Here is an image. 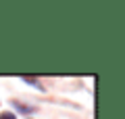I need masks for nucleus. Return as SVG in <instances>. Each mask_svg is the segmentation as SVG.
<instances>
[{"mask_svg":"<svg viewBox=\"0 0 125 119\" xmlns=\"http://www.w3.org/2000/svg\"><path fill=\"white\" fill-rule=\"evenodd\" d=\"M0 119H17V117H15V113H9V111H4V113H0Z\"/></svg>","mask_w":125,"mask_h":119,"instance_id":"obj_3","label":"nucleus"},{"mask_svg":"<svg viewBox=\"0 0 125 119\" xmlns=\"http://www.w3.org/2000/svg\"><path fill=\"white\" fill-rule=\"evenodd\" d=\"M21 79L25 82V84H31L33 88H42V82H40V79H36V77H29V75H25V77H21Z\"/></svg>","mask_w":125,"mask_h":119,"instance_id":"obj_2","label":"nucleus"},{"mask_svg":"<svg viewBox=\"0 0 125 119\" xmlns=\"http://www.w3.org/2000/svg\"><path fill=\"white\" fill-rule=\"evenodd\" d=\"M13 107H15L17 111H21V113H27V115H31L33 111H36L33 107H29V105H21L19 100H13Z\"/></svg>","mask_w":125,"mask_h":119,"instance_id":"obj_1","label":"nucleus"}]
</instances>
